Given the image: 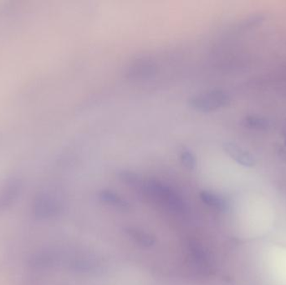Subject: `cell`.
Returning a JSON list of instances; mask_svg holds the SVG:
<instances>
[{"mask_svg":"<svg viewBox=\"0 0 286 285\" xmlns=\"http://www.w3.org/2000/svg\"><path fill=\"white\" fill-rule=\"evenodd\" d=\"M126 232L131 239L142 247H151L155 243V239L152 234L141 229H128Z\"/></svg>","mask_w":286,"mask_h":285,"instance_id":"ba28073f","label":"cell"},{"mask_svg":"<svg viewBox=\"0 0 286 285\" xmlns=\"http://www.w3.org/2000/svg\"><path fill=\"white\" fill-rule=\"evenodd\" d=\"M223 149L231 159L241 166L252 167L255 165V158L253 155L236 143L231 141L224 142L223 144Z\"/></svg>","mask_w":286,"mask_h":285,"instance_id":"277c9868","label":"cell"},{"mask_svg":"<svg viewBox=\"0 0 286 285\" xmlns=\"http://www.w3.org/2000/svg\"><path fill=\"white\" fill-rule=\"evenodd\" d=\"M99 198L104 204L120 209H127L129 208V204L124 198L110 190H102L99 193Z\"/></svg>","mask_w":286,"mask_h":285,"instance_id":"52a82bcc","label":"cell"},{"mask_svg":"<svg viewBox=\"0 0 286 285\" xmlns=\"http://www.w3.org/2000/svg\"><path fill=\"white\" fill-rule=\"evenodd\" d=\"M284 135H285V140H286V131H285V134H284Z\"/></svg>","mask_w":286,"mask_h":285,"instance_id":"8fae6325","label":"cell"},{"mask_svg":"<svg viewBox=\"0 0 286 285\" xmlns=\"http://www.w3.org/2000/svg\"><path fill=\"white\" fill-rule=\"evenodd\" d=\"M200 199L207 206L214 208L216 210L225 211L227 208V204L225 199L214 192L203 191L200 192Z\"/></svg>","mask_w":286,"mask_h":285,"instance_id":"8992f818","label":"cell"},{"mask_svg":"<svg viewBox=\"0 0 286 285\" xmlns=\"http://www.w3.org/2000/svg\"><path fill=\"white\" fill-rule=\"evenodd\" d=\"M60 209L59 204L55 199L52 198L46 194H42L35 199L32 212L33 215L38 219H48L56 215Z\"/></svg>","mask_w":286,"mask_h":285,"instance_id":"3957f363","label":"cell"},{"mask_svg":"<svg viewBox=\"0 0 286 285\" xmlns=\"http://www.w3.org/2000/svg\"><path fill=\"white\" fill-rule=\"evenodd\" d=\"M145 192L156 202L174 210L183 208V200L167 185L155 180H149L144 183Z\"/></svg>","mask_w":286,"mask_h":285,"instance_id":"7a4b0ae2","label":"cell"},{"mask_svg":"<svg viewBox=\"0 0 286 285\" xmlns=\"http://www.w3.org/2000/svg\"><path fill=\"white\" fill-rule=\"evenodd\" d=\"M20 185L18 182H11L0 190V213L7 210L18 198Z\"/></svg>","mask_w":286,"mask_h":285,"instance_id":"5b68a950","label":"cell"},{"mask_svg":"<svg viewBox=\"0 0 286 285\" xmlns=\"http://www.w3.org/2000/svg\"><path fill=\"white\" fill-rule=\"evenodd\" d=\"M243 123L247 128L259 130V131L265 130L270 126V121L267 118L257 115L247 116L243 121Z\"/></svg>","mask_w":286,"mask_h":285,"instance_id":"9c48e42d","label":"cell"},{"mask_svg":"<svg viewBox=\"0 0 286 285\" xmlns=\"http://www.w3.org/2000/svg\"><path fill=\"white\" fill-rule=\"evenodd\" d=\"M231 99L223 90L213 89L194 94L188 99V105L199 113H211L230 105Z\"/></svg>","mask_w":286,"mask_h":285,"instance_id":"6da1fadb","label":"cell"},{"mask_svg":"<svg viewBox=\"0 0 286 285\" xmlns=\"http://www.w3.org/2000/svg\"><path fill=\"white\" fill-rule=\"evenodd\" d=\"M181 163L188 171H192L197 166V159L192 150L183 148L180 152Z\"/></svg>","mask_w":286,"mask_h":285,"instance_id":"30bf717a","label":"cell"}]
</instances>
